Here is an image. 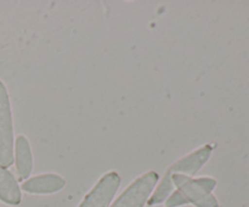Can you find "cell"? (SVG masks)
I'll use <instances>...</instances> for the list:
<instances>
[{
  "label": "cell",
  "instance_id": "obj_9",
  "mask_svg": "<svg viewBox=\"0 0 249 207\" xmlns=\"http://www.w3.org/2000/svg\"><path fill=\"white\" fill-rule=\"evenodd\" d=\"M174 191V184H173L172 177L165 173L160 180H158L157 185L153 189L152 194L148 197L147 205L148 206H155L164 202L169 197V195Z\"/></svg>",
  "mask_w": 249,
  "mask_h": 207
},
{
  "label": "cell",
  "instance_id": "obj_4",
  "mask_svg": "<svg viewBox=\"0 0 249 207\" xmlns=\"http://www.w3.org/2000/svg\"><path fill=\"white\" fill-rule=\"evenodd\" d=\"M121 185V177L111 170L99 179V182L85 195L78 207H109L114 195Z\"/></svg>",
  "mask_w": 249,
  "mask_h": 207
},
{
  "label": "cell",
  "instance_id": "obj_6",
  "mask_svg": "<svg viewBox=\"0 0 249 207\" xmlns=\"http://www.w3.org/2000/svg\"><path fill=\"white\" fill-rule=\"evenodd\" d=\"M65 185V178L55 173H45L24 180L21 189L29 194H53L63 189Z\"/></svg>",
  "mask_w": 249,
  "mask_h": 207
},
{
  "label": "cell",
  "instance_id": "obj_5",
  "mask_svg": "<svg viewBox=\"0 0 249 207\" xmlns=\"http://www.w3.org/2000/svg\"><path fill=\"white\" fill-rule=\"evenodd\" d=\"M213 148L209 144L196 149L192 152L182 156L181 158L175 161L167 169V174H184L189 177H194L211 158Z\"/></svg>",
  "mask_w": 249,
  "mask_h": 207
},
{
  "label": "cell",
  "instance_id": "obj_3",
  "mask_svg": "<svg viewBox=\"0 0 249 207\" xmlns=\"http://www.w3.org/2000/svg\"><path fill=\"white\" fill-rule=\"evenodd\" d=\"M158 180V173L148 170L131 182L109 207H143L147 204L148 197L152 194Z\"/></svg>",
  "mask_w": 249,
  "mask_h": 207
},
{
  "label": "cell",
  "instance_id": "obj_7",
  "mask_svg": "<svg viewBox=\"0 0 249 207\" xmlns=\"http://www.w3.org/2000/svg\"><path fill=\"white\" fill-rule=\"evenodd\" d=\"M14 161L18 180H27L33 169V155L31 144L24 135H18L14 145Z\"/></svg>",
  "mask_w": 249,
  "mask_h": 207
},
{
  "label": "cell",
  "instance_id": "obj_8",
  "mask_svg": "<svg viewBox=\"0 0 249 207\" xmlns=\"http://www.w3.org/2000/svg\"><path fill=\"white\" fill-rule=\"evenodd\" d=\"M0 200L7 205L16 206L22 200L21 188L10 170L0 166Z\"/></svg>",
  "mask_w": 249,
  "mask_h": 207
},
{
  "label": "cell",
  "instance_id": "obj_2",
  "mask_svg": "<svg viewBox=\"0 0 249 207\" xmlns=\"http://www.w3.org/2000/svg\"><path fill=\"white\" fill-rule=\"evenodd\" d=\"M14 122L9 93L0 80V166L10 167L14 162Z\"/></svg>",
  "mask_w": 249,
  "mask_h": 207
},
{
  "label": "cell",
  "instance_id": "obj_10",
  "mask_svg": "<svg viewBox=\"0 0 249 207\" xmlns=\"http://www.w3.org/2000/svg\"><path fill=\"white\" fill-rule=\"evenodd\" d=\"M164 204L165 207H179L182 206V205H187L185 199L182 197V195L180 194L178 190H174V191L169 195V197L165 200Z\"/></svg>",
  "mask_w": 249,
  "mask_h": 207
},
{
  "label": "cell",
  "instance_id": "obj_1",
  "mask_svg": "<svg viewBox=\"0 0 249 207\" xmlns=\"http://www.w3.org/2000/svg\"><path fill=\"white\" fill-rule=\"evenodd\" d=\"M173 184L182 195L186 204H192L196 207H220L213 190L216 180L211 177L194 178L184 174L170 175Z\"/></svg>",
  "mask_w": 249,
  "mask_h": 207
}]
</instances>
